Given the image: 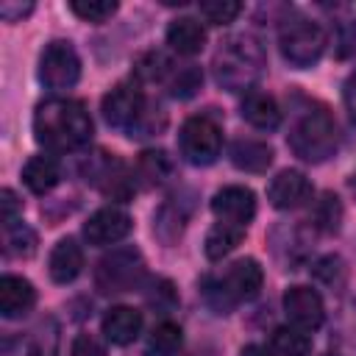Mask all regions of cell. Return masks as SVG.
Segmentation results:
<instances>
[{"instance_id": "obj_1", "label": "cell", "mask_w": 356, "mask_h": 356, "mask_svg": "<svg viewBox=\"0 0 356 356\" xmlns=\"http://www.w3.org/2000/svg\"><path fill=\"white\" fill-rule=\"evenodd\" d=\"M33 136L42 147L56 153L78 150L92 139V117L81 100L50 97L33 111Z\"/></svg>"}, {"instance_id": "obj_2", "label": "cell", "mask_w": 356, "mask_h": 356, "mask_svg": "<svg viewBox=\"0 0 356 356\" xmlns=\"http://www.w3.org/2000/svg\"><path fill=\"white\" fill-rule=\"evenodd\" d=\"M261 70H264V50L250 33L228 36L211 58L214 81L228 92L250 89L259 81Z\"/></svg>"}, {"instance_id": "obj_3", "label": "cell", "mask_w": 356, "mask_h": 356, "mask_svg": "<svg viewBox=\"0 0 356 356\" xmlns=\"http://www.w3.org/2000/svg\"><path fill=\"white\" fill-rule=\"evenodd\" d=\"M286 142H289V147H292V153L298 159L312 161V164L325 161L337 150V125H334V117L323 106L303 108L298 114L295 125L289 128Z\"/></svg>"}, {"instance_id": "obj_4", "label": "cell", "mask_w": 356, "mask_h": 356, "mask_svg": "<svg viewBox=\"0 0 356 356\" xmlns=\"http://www.w3.org/2000/svg\"><path fill=\"white\" fill-rule=\"evenodd\" d=\"M278 47L292 67H312L325 50V31L306 14L289 11L278 25Z\"/></svg>"}, {"instance_id": "obj_5", "label": "cell", "mask_w": 356, "mask_h": 356, "mask_svg": "<svg viewBox=\"0 0 356 356\" xmlns=\"http://www.w3.org/2000/svg\"><path fill=\"white\" fill-rule=\"evenodd\" d=\"M145 275V259L136 248L125 245V248H114L111 253H106L97 261L95 270V284L100 292L106 295H117V292H131L134 286H139Z\"/></svg>"}, {"instance_id": "obj_6", "label": "cell", "mask_w": 356, "mask_h": 356, "mask_svg": "<svg viewBox=\"0 0 356 356\" xmlns=\"http://www.w3.org/2000/svg\"><path fill=\"white\" fill-rule=\"evenodd\" d=\"M178 147H181V156L189 164H195V167L211 164L222 150V128H220V122L211 120L209 114L189 117L181 125Z\"/></svg>"}, {"instance_id": "obj_7", "label": "cell", "mask_w": 356, "mask_h": 356, "mask_svg": "<svg viewBox=\"0 0 356 356\" xmlns=\"http://www.w3.org/2000/svg\"><path fill=\"white\" fill-rule=\"evenodd\" d=\"M103 120L111 128H122L131 131L139 128V122L145 120V92L136 81H120L114 89H108L103 95Z\"/></svg>"}, {"instance_id": "obj_8", "label": "cell", "mask_w": 356, "mask_h": 356, "mask_svg": "<svg viewBox=\"0 0 356 356\" xmlns=\"http://www.w3.org/2000/svg\"><path fill=\"white\" fill-rule=\"evenodd\" d=\"M81 78V58L75 53V47L64 39H56L50 44H44L42 56H39V81L47 89H70L75 86Z\"/></svg>"}, {"instance_id": "obj_9", "label": "cell", "mask_w": 356, "mask_h": 356, "mask_svg": "<svg viewBox=\"0 0 356 356\" xmlns=\"http://www.w3.org/2000/svg\"><path fill=\"white\" fill-rule=\"evenodd\" d=\"M83 175L86 181H92L97 189H103L106 195L117 197V200H125L131 192H134V172H128L122 167V161L111 159L108 153H97L92 156L86 164H83Z\"/></svg>"}, {"instance_id": "obj_10", "label": "cell", "mask_w": 356, "mask_h": 356, "mask_svg": "<svg viewBox=\"0 0 356 356\" xmlns=\"http://www.w3.org/2000/svg\"><path fill=\"white\" fill-rule=\"evenodd\" d=\"M284 312H286L289 323L298 325V328H303V331L320 328L323 325V317H325L323 298L312 286H289L284 292Z\"/></svg>"}, {"instance_id": "obj_11", "label": "cell", "mask_w": 356, "mask_h": 356, "mask_svg": "<svg viewBox=\"0 0 356 356\" xmlns=\"http://www.w3.org/2000/svg\"><path fill=\"white\" fill-rule=\"evenodd\" d=\"M131 225H134V222H131V217H128L122 209L106 206V209H97V211L86 220L83 236H86L89 245L103 248V245H114V242H120L122 236H128Z\"/></svg>"}, {"instance_id": "obj_12", "label": "cell", "mask_w": 356, "mask_h": 356, "mask_svg": "<svg viewBox=\"0 0 356 356\" xmlns=\"http://www.w3.org/2000/svg\"><path fill=\"white\" fill-rule=\"evenodd\" d=\"M211 211L222 222H234V225L248 228V222L256 214V195L248 186H222L211 197Z\"/></svg>"}, {"instance_id": "obj_13", "label": "cell", "mask_w": 356, "mask_h": 356, "mask_svg": "<svg viewBox=\"0 0 356 356\" xmlns=\"http://www.w3.org/2000/svg\"><path fill=\"white\" fill-rule=\"evenodd\" d=\"M309 197H312V184H309V178H306L303 172H298V170H281V172L270 181V186H267V200H270L275 209H281V211L298 209V206H303Z\"/></svg>"}, {"instance_id": "obj_14", "label": "cell", "mask_w": 356, "mask_h": 356, "mask_svg": "<svg viewBox=\"0 0 356 356\" xmlns=\"http://www.w3.org/2000/svg\"><path fill=\"white\" fill-rule=\"evenodd\" d=\"M261 281H264V273H261L256 259H239L222 275V286H225V292L231 295L234 303L253 300L259 295V289H261Z\"/></svg>"}, {"instance_id": "obj_15", "label": "cell", "mask_w": 356, "mask_h": 356, "mask_svg": "<svg viewBox=\"0 0 356 356\" xmlns=\"http://www.w3.org/2000/svg\"><path fill=\"white\" fill-rule=\"evenodd\" d=\"M36 303V289L31 281L19 278V275H3L0 278V314L6 320L22 317L33 309Z\"/></svg>"}, {"instance_id": "obj_16", "label": "cell", "mask_w": 356, "mask_h": 356, "mask_svg": "<svg viewBox=\"0 0 356 356\" xmlns=\"http://www.w3.org/2000/svg\"><path fill=\"white\" fill-rule=\"evenodd\" d=\"M142 331V312L131 306H111L103 314V334L114 345H131Z\"/></svg>"}, {"instance_id": "obj_17", "label": "cell", "mask_w": 356, "mask_h": 356, "mask_svg": "<svg viewBox=\"0 0 356 356\" xmlns=\"http://www.w3.org/2000/svg\"><path fill=\"white\" fill-rule=\"evenodd\" d=\"M228 156H231V164L245 172H264L273 164V147L267 142L250 139V136L234 139Z\"/></svg>"}, {"instance_id": "obj_18", "label": "cell", "mask_w": 356, "mask_h": 356, "mask_svg": "<svg viewBox=\"0 0 356 356\" xmlns=\"http://www.w3.org/2000/svg\"><path fill=\"white\" fill-rule=\"evenodd\" d=\"M239 111H242V120H248L253 128H261V131H273L281 122V108L275 97H270L267 92H253V89L245 92Z\"/></svg>"}, {"instance_id": "obj_19", "label": "cell", "mask_w": 356, "mask_h": 356, "mask_svg": "<svg viewBox=\"0 0 356 356\" xmlns=\"http://www.w3.org/2000/svg\"><path fill=\"white\" fill-rule=\"evenodd\" d=\"M167 44L178 53V56H195L203 50L206 44V31L197 19L192 17H178L170 22L167 28Z\"/></svg>"}, {"instance_id": "obj_20", "label": "cell", "mask_w": 356, "mask_h": 356, "mask_svg": "<svg viewBox=\"0 0 356 356\" xmlns=\"http://www.w3.org/2000/svg\"><path fill=\"white\" fill-rule=\"evenodd\" d=\"M83 267V250L75 239H61L50 253V278L56 284H70Z\"/></svg>"}, {"instance_id": "obj_21", "label": "cell", "mask_w": 356, "mask_h": 356, "mask_svg": "<svg viewBox=\"0 0 356 356\" xmlns=\"http://www.w3.org/2000/svg\"><path fill=\"white\" fill-rule=\"evenodd\" d=\"M22 181L33 195H47L61 181V170L50 156H31L22 167Z\"/></svg>"}, {"instance_id": "obj_22", "label": "cell", "mask_w": 356, "mask_h": 356, "mask_svg": "<svg viewBox=\"0 0 356 356\" xmlns=\"http://www.w3.org/2000/svg\"><path fill=\"white\" fill-rule=\"evenodd\" d=\"M172 172V161L164 150H145L134 167V181H139L142 186H159L170 178Z\"/></svg>"}, {"instance_id": "obj_23", "label": "cell", "mask_w": 356, "mask_h": 356, "mask_svg": "<svg viewBox=\"0 0 356 356\" xmlns=\"http://www.w3.org/2000/svg\"><path fill=\"white\" fill-rule=\"evenodd\" d=\"M242 236H245V225H234V222H217L209 234H206V256L211 259V261H217V259H222V256H228L239 242H242Z\"/></svg>"}, {"instance_id": "obj_24", "label": "cell", "mask_w": 356, "mask_h": 356, "mask_svg": "<svg viewBox=\"0 0 356 356\" xmlns=\"http://www.w3.org/2000/svg\"><path fill=\"white\" fill-rule=\"evenodd\" d=\"M312 337L298 325H281L273 331V353L278 356H309Z\"/></svg>"}, {"instance_id": "obj_25", "label": "cell", "mask_w": 356, "mask_h": 356, "mask_svg": "<svg viewBox=\"0 0 356 356\" xmlns=\"http://www.w3.org/2000/svg\"><path fill=\"white\" fill-rule=\"evenodd\" d=\"M181 342H184L181 328H178L175 323L164 320V323H159V325L150 331L145 353H147V356H175V353L181 350Z\"/></svg>"}, {"instance_id": "obj_26", "label": "cell", "mask_w": 356, "mask_h": 356, "mask_svg": "<svg viewBox=\"0 0 356 356\" xmlns=\"http://www.w3.org/2000/svg\"><path fill=\"white\" fill-rule=\"evenodd\" d=\"M184 222H186V211H181L175 203H164V206L156 211V217H153V231H156V236H159L161 242L172 245V242L181 236Z\"/></svg>"}, {"instance_id": "obj_27", "label": "cell", "mask_w": 356, "mask_h": 356, "mask_svg": "<svg viewBox=\"0 0 356 356\" xmlns=\"http://www.w3.org/2000/svg\"><path fill=\"white\" fill-rule=\"evenodd\" d=\"M134 72H136L139 83H156V81H164L172 72V61L161 50H147L145 56L136 58Z\"/></svg>"}, {"instance_id": "obj_28", "label": "cell", "mask_w": 356, "mask_h": 356, "mask_svg": "<svg viewBox=\"0 0 356 356\" xmlns=\"http://www.w3.org/2000/svg\"><path fill=\"white\" fill-rule=\"evenodd\" d=\"M312 222L323 234H337L339 231V222H342V203H339V197L331 195V192H325L314 203V209H312Z\"/></svg>"}, {"instance_id": "obj_29", "label": "cell", "mask_w": 356, "mask_h": 356, "mask_svg": "<svg viewBox=\"0 0 356 356\" xmlns=\"http://www.w3.org/2000/svg\"><path fill=\"white\" fill-rule=\"evenodd\" d=\"M3 234H6V253L8 256H17V259L33 256V250H36V234L22 220H17L11 225H3Z\"/></svg>"}, {"instance_id": "obj_30", "label": "cell", "mask_w": 356, "mask_h": 356, "mask_svg": "<svg viewBox=\"0 0 356 356\" xmlns=\"http://www.w3.org/2000/svg\"><path fill=\"white\" fill-rule=\"evenodd\" d=\"M53 342L44 345L39 331H31V334H22L17 339H6L3 342V356H53Z\"/></svg>"}, {"instance_id": "obj_31", "label": "cell", "mask_w": 356, "mask_h": 356, "mask_svg": "<svg viewBox=\"0 0 356 356\" xmlns=\"http://www.w3.org/2000/svg\"><path fill=\"white\" fill-rule=\"evenodd\" d=\"M70 8L75 17H81L83 22H106L117 14V3L114 0H70Z\"/></svg>"}, {"instance_id": "obj_32", "label": "cell", "mask_w": 356, "mask_h": 356, "mask_svg": "<svg viewBox=\"0 0 356 356\" xmlns=\"http://www.w3.org/2000/svg\"><path fill=\"white\" fill-rule=\"evenodd\" d=\"M197 8H200V17L206 22H211V25H228V22H234L239 17L242 3H236V0H203Z\"/></svg>"}, {"instance_id": "obj_33", "label": "cell", "mask_w": 356, "mask_h": 356, "mask_svg": "<svg viewBox=\"0 0 356 356\" xmlns=\"http://www.w3.org/2000/svg\"><path fill=\"white\" fill-rule=\"evenodd\" d=\"M200 83H203L200 70L195 64H186L178 72H172V78H170V95L178 97V100H186V97H192L200 89Z\"/></svg>"}, {"instance_id": "obj_34", "label": "cell", "mask_w": 356, "mask_h": 356, "mask_svg": "<svg viewBox=\"0 0 356 356\" xmlns=\"http://www.w3.org/2000/svg\"><path fill=\"white\" fill-rule=\"evenodd\" d=\"M200 292H203V298H206V303L217 312V314H228L236 303L231 300V295L225 292V286H222V278H211V275H206L203 281H200Z\"/></svg>"}, {"instance_id": "obj_35", "label": "cell", "mask_w": 356, "mask_h": 356, "mask_svg": "<svg viewBox=\"0 0 356 356\" xmlns=\"http://www.w3.org/2000/svg\"><path fill=\"white\" fill-rule=\"evenodd\" d=\"M342 275H345V267H342V259L337 256H325L314 264V278H320L323 284H337L342 281Z\"/></svg>"}, {"instance_id": "obj_36", "label": "cell", "mask_w": 356, "mask_h": 356, "mask_svg": "<svg viewBox=\"0 0 356 356\" xmlns=\"http://www.w3.org/2000/svg\"><path fill=\"white\" fill-rule=\"evenodd\" d=\"M70 356H106V348L89 334H78L75 342H72Z\"/></svg>"}, {"instance_id": "obj_37", "label": "cell", "mask_w": 356, "mask_h": 356, "mask_svg": "<svg viewBox=\"0 0 356 356\" xmlns=\"http://www.w3.org/2000/svg\"><path fill=\"white\" fill-rule=\"evenodd\" d=\"M33 11V3H14V0H3L0 3V17L6 22H19L22 17H28Z\"/></svg>"}, {"instance_id": "obj_38", "label": "cell", "mask_w": 356, "mask_h": 356, "mask_svg": "<svg viewBox=\"0 0 356 356\" xmlns=\"http://www.w3.org/2000/svg\"><path fill=\"white\" fill-rule=\"evenodd\" d=\"M342 100H345V111H348L350 122H356V70L348 75V81L342 86Z\"/></svg>"}, {"instance_id": "obj_39", "label": "cell", "mask_w": 356, "mask_h": 356, "mask_svg": "<svg viewBox=\"0 0 356 356\" xmlns=\"http://www.w3.org/2000/svg\"><path fill=\"white\" fill-rule=\"evenodd\" d=\"M0 203H3V225H11V222H17L19 217H17V211H19V203H17V197H14V192L11 189H3L0 192Z\"/></svg>"}, {"instance_id": "obj_40", "label": "cell", "mask_w": 356, "mask_h": 356, "mask_svg": "<svg viewBox=\"0 0 356 356\" xmlns=\"http://www.w3.org/2000/svg\"><path fill=\"white\" fill-rule=\"evenodd\" d=\"M239 356H275V353L267 350V348H261V345H248V348H242Z\"/></svg>"}, {"instance_id": "obj_41", "label": "cell", "mask_w": 356, "mask_h": 356, "mask_svg": "<svg viewBox=\"0 0 356 356\" xmlns=\"http://www.w3.org/2000/svg\"><path fill=\"white\" fill-rule=\"evenodd\" d=\"M353 189H356V178H353Z\"/></svg>"}, {"instance_id": "obj_42", "label": "cell", "mask_w": 356, "mask_h": 356, "mask_svg": "<svg viewBox=\"0 0 356 356\" xmlns=\"http://www.w3.org/2000/svg\"><path fill=\"white\" fill-rule=\"evenodd\" d=\"M328 356H334V353H328Z\"/></svg>"}]
</instances>
